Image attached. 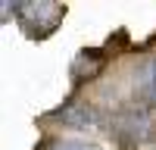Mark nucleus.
<instances>
[{
  "label": "nucleus",
  "mask_w": 156,
  "mask_h": 150,
  "mask_svg": "<svg viewBox=\"0 0 156 150\" xmlns=\"http://www.w3.org/2000/svg\"><path fill=\"white\" fill-rule=\"evenodd\" d=\"M59 119L66 122V125H72V128H94L100 116H97V109L87 106V103H72L69 109L59 112Z\"/></svg>",
  "instance_id": "f257e3e1"
},
{
  "label": "nucleus",
  "mask_w": 156,
  "mask_h": 150,
  "mask_svg": "<svg viewBox=\"0 0 156 150\" xmlns=\"http://www.w3.org/2000/svg\"><path fill=\"white\" fill-rule=\"evenodd\" d=\"M50 150H100L97 144H87V141H56Z\"/></svg>",
  "instance_id": "f03ea898"
}]
</instances>
